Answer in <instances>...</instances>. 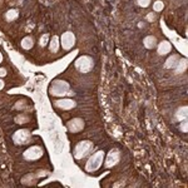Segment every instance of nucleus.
Here are the masks:
<instances>
[{
	"instance_id": "obj_1",
	"label": "nucleus",
	"mask_w": 188,
	"mask_h": 188,
	"mask_svg": "<svg viewBox=\"0 0 188 188\" xmlns=\"http://www.w3.org/2000/svg\"><path fill=\"white\" fill-rule=\"evenodd\" d=\"M103 157H104V153H103V150H98L97 153H94L89 161L87 162V171L88 172H93V171H97V169L100 167L102 162H103Z\"/></svg>"
},
{
	"instance_id": "obj_2",
	"label": "nucleus",
	"mask_w": 188,
	"mask_h": 188,
	"mask_svg": "<svg viewBox=\"0 0 188 188\" xmlns=\"http://www.w3.org/2000/svg\"><path fill=\"white\" fill-rule=\"evenodd\" d=\"M49 92H50V94H53V96H55V97L65 96V94H68V92H69V84L64 80H55L51 84Z\"/></svg>"
},
{
	"instance_id": "obj_3",
	"label": "nucleus",
	"mask_w": 188,
	"mask_h": 188,
	"mask_svg": "<svg viewBox=\"0 0 188 188\" xmlns=\"http://www.w3.org/2000/svg\"><path fill=\"white\" fill-rule=\"evenodd\" d=\"M90 149H92V143L89 141H82L80 143L77 144V147L74 149V157L77 159H82L89 153Z\"/></svg>"
},
{
	"instance_id": "obj_4",
	"label": "nucleus",
	"mask_w": 188,
	"mask_h": 188,
	"mask_svg": "<svg viewBox=\"0 0 188 188\" xmlns=\"http://www.w3.org/2000/svg\"><path fill=\"white\" fill-rule=\"evenodd\" d=\"M30 138H31V136H30L29 129H20V130H16L15 133H14V136H13V141H14V143L18 144V145H19V144L23 145V144L29 143V142H30Z\"/></svg>"
},
{
	"instance_id": "obj_5",
	"label": "nucleus",
	"mask_w": 188,
	"mask_h": 188,
	"mask_svg": "<svg viewBox=\"0 0 188 188\" xmlns=\"http://www.w3.org/2000/svg\"><path fill=\"white\" fill-rule=\"evenodd\" d=\"M43 156V148L39 145H33L30 148H28L25 152L23 153V157L27 161H36Z\"/></svg>"
},
{
	"instance_id": "obj_6",
	"label": "nucleus",
	"mask_w": 188,
	"mask_h": 188,
	"mask_svg": "<svg viewBox=\"0 0 188 188\" xmlns=\"http://www.w3.org/2000/svg\"><path fill=\"white\" fill-rule=\"evenodd\" d=\"M75 67H77V69L79 72L87 73V72H89L93 68V60L89 58V56L83 55V56H80L77 62H75Z\"/></svg>"
},
{
	"instance_id": "obj_7",
	"label": "nucleus",
	"mask_w": 188,
	"mask_h": 188,
	"mask_svg": "<svg viewBox=\"0 0 188 188\" xmlns=\"http://www.w3.org/2000/svg\"><path fill=\"white\" fill-rule=\"evenodd\" d=\"M60 40H62V47H63V49H64V50H69V49L73 48L74 44H75V36H74L73 33L65 31V33L62 35Z\"/></svg>"
},
{
	"instance_id": "obj_8",
	"label": "nucleus",
	"mask_w": 188,
	"mask_h": 188,
	"mask_svg": "<svg viewBox=\"0 0 188 188\" xmlns=\"http://www.w3.org/2000/svg\"><path fill=\"white\" fill-rule=\"evenodd\" d=\"M67 128L69 132H72V133H78V132H80L84 128V121L80 118L72 119L70 122L67 123Z\"/></svg>"
},
{
	"instance_id": "obj_9",
	"label": "nucleus",
	"mask_w": 188,
	"mask_h": 188,
	"mask_svg": "<svg viewBox=\"0 0 188 188\" xmlns=\"http://www.w3.org/2000/svg\"><path fill=\"white\" fill-rule=\"evenodd\" d=\"M75 105H77V103H75L74 100H72V99H62V100H56L55 102V107L60 108L63 110H69V109L74 108Z\"/></svg>"
},
{
	"instance_id": "obj_10",
	"label": "nucleus",
	"mask_w": 188,
	"mask_h": 188,
	"mask_svg": "<svg viewBox=\"0 0 188 188\" xmlns=\"http://www.w3.org/2000/svg\"><path fill=\"white\" fill-rule=\"evenodd\" d=\"M119 161V152L118 150H113V152L109 153L108 159H107V167H113L116 166Z\"/></svg>"
},
{
	"instance_id": "obj_11",
	"label": "nucleus",
	"mask_w": 188,
	"mask_h": 188,
	"mask_svg": "<svg viewBox=\"0 0 188 188\" xmlns=\"http://www.w3.org/2000/svg\"><path fill=\"white\" fill-rule=\"evenodd\" d=\"M171 50H172V45H171V43H169V42L163 40V42L159 43V45H158V53L161 55H166V54H168Z\"/></svg>"
},
{
	"instance_id": "obj_12",
	"label": "nucleus",
	"mask_w": 188,
	"mask_h": 188,
	"mask_svg": "<svg viewBox=\"0 0 188 188\" xmlns=\"http://www.w3.org/2000/svg\"><path fill=\"white\" fill-rule=\"evenodd\" d=\"M143 44H144V47H145V48H148V49H153V48L156 47V44H157V39H156L154 36H150V35H148V36H145V38H144Z\"/></svg>"
},
{
	"instance_id": "obj_13",
	"label": "nucleus",
	"mask_w": 188,
	"mask_h": 188,
	"mask_svg": "<svg viewBox=\"0 0 188 188\" xmlns=\"http://www.w3.org/2000/svg\"><path fill=\"white\" fill-rule=\"evenodd\" d=\"M178 59H179L178 55H176V54H174V55H171V56H169V58L167 59V62H166V68H168V69H169V68H174V67L177 65V63L179 62Z\"/></svg>"
},
{
	"instance_id": "obj_14",
	"label": "nucleus",
	"mask_w": 188,
	"mask_h": 188,
	"mask_svg": "<svg viewBox=\"0 0 188 188\" xmlns=\"http://www.w3.org/2000/svg\"><path fill=\"white\" fill-rule=\"evenodd\" d=\"M33 45H34V40H33V38H31V36H25L24 39L22 40V48L25 49V50L31 49Z\"/></svg>"
},
{
	"instance_id": "obj_15",
	"label": "nucleus",
	"mask_w": 188,
	"mask_h": 188,
	"mask_svg": "<svg viewBox=\"0 0 188 188\" xmlns=\"http://www.w3.org/2000/svg\"><path fill=\"white\" fill-rule=\"evenodd\" d=\"M49 48L51 51H56L59 49V38L58 36H53L51 38V40H50V44H49Z\"/></svg>"
},
{
	"instance_id": "obj_16",
	"label": "nucleus",
	"mask_w": 188,
	"mask_h": 188,
	"mask_svg": "<svg viewBox=\"0 0 188 188\" xmlns=\"http://www.w3.org/2000/svg\"><path fill=\"white\" fill-rule=\"evenodd\" d=\"M174 68H176V73H182V72H184L186 68H187V60H186V59H182L181 62L177 63V65H176Z\"/></svg>"
},
{
	"instance_id": "obj_17",
	"label": "nucleus",
	"mask_w": 188,
	"mask_h": 188,
	"mask_svg": "<svg viewBox=\"0 0 188 188\" xmlns=\"http://www.w3.org/2000/svg\"><path fill=\"white\" fill-rule=\"evenodd\" d=\"M176 117H177L178 119H183V121H186V118H187V107H183L182 109H178Z\"/></svg>"
},
{
	"instance_id": "obj_18",
	"label": "nucleus",
	"mask_w": 188,
	"mask_h": 188,
	"mask_svg": "<svg viewBox=\"0 0 188 188\" xmlns=\"http://www.w3.org/2000/svg\"><path fill=\"white\" fill-rule=\"evenodd\" d=\"M18 10H15V9H11V10H9L8 13H6V19H8V20H14V19L18 16Z\"/></svg>"
},
{
	"instance_id": "obj_19",
	"label": "nucleus",
	"mask_w": 188,
	"mask_h": 188,
	"mask_svg": "<svg viewBox=\"0 0 188 188\" xmlns=\"http://www.w3.org/2000/svg\"><path fill=\"white\" fill-rule=\"evenodd\" d=\"M163 8H164V4L161 2V0H157V2L153 4V10L154 11H161V10H163Z\"/></svg>"
},
{
	"instance_id": "obj_20",
	"label": "nucleus",
	"mask_w": 188,
	"mask_h": 188,
	"mask_svg": "<svg viewBox=\"0 0 188 188\" xmlns=\"http://www.w3.org/2000/svg\"><path fill=\"white\" fill-rule=\"evenodd\" d=\"M48 39H49V35H48V34H44V35L40 38V40H39V45H40V47H45L47 43H48Z\"/></svg>"
},
{
	"instance_id": "obj_21",
	"label": "nucleus",
	"mask_w": 188,
	"mask_h": 188,
	"mask_svg": "<svg viewBox=\"0 0 188 188\" xmlns=\"http://www.w3.org/2000/svg\"><path fill=\"white\" fill-rule=\"evenodd\" d=\"M138 4H139L142 8H147V6L150 4V0H138Z\"/></svg>"
},
{
	"instance_id": "obj_22",
	"label": "nucleus",
	"mask_w": 188,
	"mask_h": 188,
	"mask_svg": "<svg viewBox=\"0 0 188 188\" xmlns=\"http://www.w3.org/2000/svg\"><path fill=\"white\" fill-rule=\"evenodd\" d=\"M16 123H27L28 122V117H25V116H20V117H18L16 118V121H15Z\"/></svg>"
},
{
	"instance_id": "obj_23",
	"label": "nucleus",
	"mask_w": 188,
	"mask_h": 188,
	"mask_svg": "<svg viewBox=\"0 0 188 188\" xmlns=\"http://www.w3.org/2000/svg\"><path fill=\"white\" fill-rule=\"evenodd\" d=\"M8 73H6V69L5 68H0V78H3V77H5Z\"/></svg>"
},
{
	"instance_id": "obj_24",
	"label": "nucleus",
	"mask_w": 188,
	"mask_h": 188,
	"mask_svg": "<svg viewBox=\"0 0 188 188\" xmlns=\"http://www.w3.org/2000/svg\"><path fill=\"white\" fill-rule=\"evenodd\" d=\"M181 128H182V130H183L184 133H186V132H187V122H186V121L183 122V124L181 125Z\"/></svg>"
},
{
	"instance_id": "obj_25",
	"label": "nucleus",
	"mask_w": 188,
	"mask_h": 188,
	"mask_svg": "<svg viewBox=\"0 0 188 188\" xmlns=\"http://www.w3.org/2000/svg\"><path fill=\"white\" fill-rule=\"evenodd\" d=\"M147 19H148V20L152 22L153 19H154V14H148V15H147Z\"/></svg>"
},
{
	"instance_id": "obj_26",
	"label": "nucleus",
	"mask_w": 188,
	"mask_h": 188,
	"mask_svg": "<svg viewBox=\"0 0 188 188\" xmlns=\"http://www.w3.org/2000/svg\"><path fill=\"white\" fill-rule=\"evenodd\" d=\"M4 85H5V84H4V80H2V78H0V90L4 88Z\"/></svg>"
},
{
	"instance_id": "obj_27",
	"label": "nucleus",
	"mask_w": 188,
	"mask_h": 188,
	"mask_svg": "<svg viewBox=\"0 0 188 188\" xmlns=\"http://www.w3.org/2000/svg\"><path fill=\"white\" fill-rule=\"evenodd\" d=\"M2 62H3V54L0 53V63H2Z\"/></svg>"
}]
</instances>
